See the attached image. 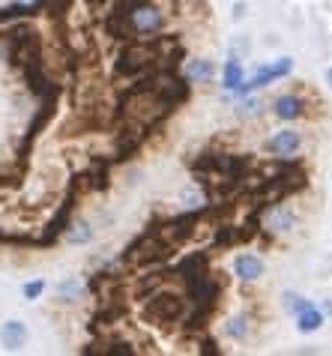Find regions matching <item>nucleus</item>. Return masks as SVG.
<instances>
[{
	"mask_svg": "<svg viewBox=\"0 0 332 356\" xmlns=\"http://www.w3.org/2000/svg\"><path fill=\"white\" fill-rule=\"evenodd\" d=\"M324 314H332V300H326V302H324Z\"/></svg>",
	"mask_w": 332,
	"mask_h": 356,
	"instance_id": "aec40b11",
	"label": "nucleus"
},
{
	"mask_svg": "<svg viewBox=\"0 0 332 356\" xmlns=\"http://www.w3.org/2000/svg\"><path fill=\"white\" fill-rule=\"evenodd\" d=\"M198 353H204V356H216V353H219V344H216V339H210V335H204Z\"/></svg>",
	"mask_w": 332,
	"mask_h": 356,
	"instance_id": "dca6fc26",
	"label": "nucleus"
},
{
	"mask_svg": "<svg viewBox=\"0 0 332 356\" xmlns=\"http://www.w3.org/2000/svg\"><path fill=\"white\" fill-rule=\"evenodd\" d=\"M272 210V207H269ZM288 231V227H294V213H281V210H272L269 219H267V231Z\"/></svg>",
	"mask_w": 332,
	"mask_h": 356,
	"instance_id": "9b49d317",
	"label": "nucleus"
},
{
	"mask_svg": "<svg viewBox=\"0 0 332 356\" xmlns=\"http://www.w3.org/2000/svg\"><path fill=\"white\" fill-rule=\"evenodd\" d=\"M326 84H329V90H332V69H326Z\"/></svg>",
	"mask_w": 332,
	"mask_h": 356,
	"instance_id": "412c9836",
	"label": "nucleus"
},
{
	"mask_svg": "<svg viewBox=\"0 0 332 356\" xmlns=\"http://www.w3.org/2000/svg\"><path fill=\"white\" fill-rule=\"evenodd\" d=\"M290 72H294V60H290V57H279V60H272V63H263V66L255 69V75H251V78H242L240 93L249 96V93L260 90V87L279 81V78H288Z\"/></svg>",
	"mask_w": 332,
	"mask_h": 356,
	"instance_id": "f03ea898",
	"label": "nucleus"
},
{
	"mask_svg": "<svg viewBox=\"0 0 332 356\" xmlns=\"http://www.w3.org/2000/svg\"><path fill=\"white\" fill-rule=\"evenodd\" d=\"M299 147H302V135L294 132V129H281V132H276L267 141V150L272 156H279V159H290Z\"/></svg>",
	"mask_w": 332,
	"mask_h": 356,
	"instance_id": "20e7f679",
	"label": "nucleus"
},
{
	"mask_svg": "<svg viewBox=\"0 0 332 356\" xmlns=\"http://www.w3.org/2000/svg\"><path fill=\"white\" fill-rule=\"evenodd\" d=\"M224 335L233 341H246V335H249V321L246 318H231L228 323H224Z\"/></svg>",
	"mask_w": 332,
	"mask_h": 356,
	"instance_id": "9d476101",
	"label": "nucleus"
},
{
	"mask_svg": "<svg viewBox=\"0 0 332 356\" xmlns=\"http://www.w3.org/2000/svg\"><path fill=\"white\" fill-rule=\"evenodd\" d=\"M281 300H285V309L294 312V314H299L302 309H308V305H315L311 300H306V296H299V293H294V291H285V293H281Z\"/></svg>",
	"mask_w": 332,
	"mask_h": 356,
	"instance_id": "f8f14e48",
	"label": "nucleus"
},
{
	"mask_svg": "<svg viewBox=\"0 0 332 356\" xmlns=\"http://www.w3.org/2000/svg\"><path fill=\"white\" fill-rule=\"evenodd\" d=\"M45 288H48V284H45V279H33V282H24V288H22V293H24V300H39V296H42L45 293Z\"/></svg>",
	"mask_w": 332,
	"mask_h": 356,
	"instance_id": "4468645a",
	"label": "nucleus"
},
{
	"mask_svg": "<svg viewBox=\"0 0 332 356\" xmlns=\"http://www.w3.org/2000/svg\"><path fill=\"white\" fill-rule=\"evenodd\" d=\"M233 275H237L240 282H249V284L258 282L263 275V261L251 252H242V254H237V261H233Z\"/></svg>",
	"mask_w": 332,
	"mask_h": 356,
	"instance_id": "39448f33",
	"label": "nucleus"
},
{
	"mask_svg": "<svg viewBox=\"0 0 332 356\" xmlns=\"http://www.w3.org/2000/svg\"><path fill=\"white\" fill-rule=\"evenodd\" d=\"M213 75H216V66L210 60H189V66H185V72H183V78L189 84H210Z\"/></svg>",
	"mask_w": 332,
	"mask_h": 356,
	"instance_id": "0eeeda50",
	"label": "nucleus"
},
{
	"mask_svg": "<svg viewBox=\"0 0 332 356\" xmlns=\"http://www.w3.org/2000/svg\"><path fill=\"white\" fill-rule=\"evenodd\" d=\"M242 13H246V3H237V6H233V18H237V22L242 18Z\"/></svg>",
	"mask_w": 332,
	"mask_h": 356,
	"instance_id": "6ab92c4d",
	"label": "nucleus"
},
{
	"mask_svg": "<svg viewBox=\"0 0 332 356\" xmlns=\"http://www.w3.org/2000/svg\"><path fill=\"white\" fill-rule=\"evenodd\" d=\"M185 312H189V300H183L177 293H153L147 305H144V314H147V321L156 323V326H171V323H183Z\"/></svg>",
	"mask_w": 332,
	"mask_h": 356,
	"instance_id": "f257e3e1",
	"label": "nucleus"
},
{
	"mask_svg": "<svg viewBox=\"0 0 332 356\" xmlns=\"http://www.w3.org/2000/svg\"><path fill=\"white\" fill-rule=\"evenodd\" d=\"M242 78H246V72H242V63L237 60V57H231V60L224 63V69H222V87H224V90H240Z\"/></svg>",
	"mask_w": 332,
	"mask_h": 356,
	"instance_id": "1a4fd4ad",
	"label": "nucleus"
},
{
	"mask_svg": "<svg viewBox=\"0 0 332 356\" xmlns=\"http://www.w3.org/2000/svg\"><path fill=\"white\" fill-rule=\"evenodd\" d=\"M249 39L246 36H240V39H233V45H231V57H237V60H240V57L242 54H249Z\"/></svg>",
	"mask_w": 332,
	"mask_h": 356,
	"instance_id": "2eb2a0df",
	"label": "nucleus"
},
{
	"mask_svg": "<svg viewBox=\"0 0 332 356\" xmlns=\"http://www.w3.org/2000/svg\"><path fill=\"white\" fill-rule=\"evenodd\" d=\"M27 339H31V332H27V323L15 321V318L0 323V348H3L6 353H18L27 344Z\"/></svg>",
	"mask_w": 332,
	"mask_h": 356,
	"instance_id": "7ed1b4c3",
	"label": "nucleus"
},
{
	"mask_svg": "<svg viewBox=\"0 0 332 356\" xmlns=\"http://www.w3.org/2000/svg\"><path fill=\"white\" fill-rule=\"evenodd\" d=\"M320 326H324V312L317 309V305H308V309H302L297 314V330L302 335H311V332H317Z\"/></svg>",
	"mask_w": 332,
	"mask_h": 356,
	"instance_id": "6e6552de",
	"label": "nucleus"
},
{
	"mask_svg": "<svg viewBox=\"0 0 332 356\" xmlns=\"http://www.w3.org/2000/svg\"><path fill=\"white\" fill-rule=\"evenodd\" d=\"M272 111H276L279 120H299L302 117V99L288 93V96H279L276 105H272Z\"/></svg>",
	"mask_w": 332,
	"mask_h": 356,
	"instance_id": "423d86ee",
	"label": "nucleus"
},
{
	"mask_svg": "<svg viewBox=\"0 0 332 356\" xmlns=\"http://www.w3.org/2000/svg\"><path fill=\"white\" fill-rule=\"evenodd\" d=\"M66 240L69 243H90L93 240V231H90V225H69L66 227Z\"/></svg>",
	"mask_w": 332,
	"mask_h": 356,
	"instance_id": "ddd939ff",
	"label": "nucleus"
},
{
	"mask_svg": "<svg viewBox=\"0 0 332 356\" xmlns=\"http://www.w3.org/2000/svg\"><path fill=\"white\" fill-rule=\"evenodd\" d=\"M57 291H60V296H78L81 293V284H78V279H69V282H63Z\"/></svg>",
	"mask_w": 332,
	"mask_h": 356,
	"instance_id": "f3484780",
	"label": "nucleus"
},
{
	"mask_svg": "<svg viewBox=\"0 0 332 356\" xmlns=\"http://www.w3.org/2000/svg\"><path fill=\"white\" fill-rule=\"evenodd\" d=\"M258 111H260V102H258V99H246V102L240 105V114H242V117H255Z\"/></svg>",
	"mask_w": 332,
	"mask_h": 356,
	"instance_id": "a211bd4d",
	"label": "nucleus"
}]
</instances>
